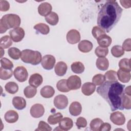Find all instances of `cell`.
<instances>
[{
    "instance_id": "cell-5",
    "label": "cell",
    "mask_w": 131,
    "mask_h": 131,
    "mask_svg": "<svg viewBox=\"0 0 131 131\" xmlns=\"http://www.w3.org/2000/svg\"><path fill=\"white\" fill-rule=\"evenodd\" d=\"M13 74L15 78L20 82L26 81L28 77L27 69L23 66L17 67L14 70Z\"/></svg>"
},
{
    "instance_id": "cell-4",
    "label": "cell",
    "mask_w": 131,
    "mask_h": 131,
    "mask_svg": "<svg viewBox=\"0 0 131 131\" xmlns=\"http://www.w3.org/2000/svg\"><path fill=\"white\" fill-rule=\"evenodd\" d=\"M20 58L26 63L32 65H37L41 61L42 57L41 53L37 51H33L30 49H25L21 51Z\"/></svg>"
},
{
    "instance_id": "cell-10",
    "label": "cell",
    "mask_w": 131,
    "mask_h": 131,
    "mask_svg": "<svg viewBox=\"0 0 131 131\" xmlns=\"http://www.w3.org/2000/svg\"><path fill=\"white\" fill-rule=\"evenodd\" d=\"M110 118L111 121L117 125H122L125 122V116L120 112L117 111L112 113L111 114Z\"/></svg>"
},
{
    "instance_id": "cell-9",
    "label": "cell",
    "mask_w": 131,
    "mask_h": 131,
    "mask_svg": "<svg viewBox=\"0 0 131 131\" xmlns=\"http://www.w3.org/2000/svg\"><path fill=\"white\" fill-rule=\"evenodd\" d=\"M54 106L59 110H63L68 105V99L67 96L63 95H58L54 99Z\"/></svg>"
},
{
    "instance_id": "cell-2",
    "label": "cell",
    "mask_w": 131,
    "mask_h": 131,
    "mask_svg": "<svg viewBox=\"0 0 131 131\" xmlns=\"http://www.w3.org/2000/svg\"><path fill=\"white\" fill-rule=\"evenodd\" d=\"M122 9L115 1H107L100 8L97 16V25L105 32H109L117 24Z\"/></svg>"
},
{
    "instance_id": "cell-51",
    "label": "cell",
    "mask_w": 131,
    "mask_h": 131,
    "mask_svg": "<svg viewBox=\"0 0 131 131\" xmlns=\"http://www.w3.org/2000/svg\"><path fill=\"white\" fill-rule=\"evenodd\" d=\"M124 93H125L128 96H130L131 95V92H130V85L127 86L125 90H124Z\"/></svg>"
},
{
    "instance_id": "cell-28",
    "label": "cell",
    "mask_w": 131,
    "mask_h": 131,
    "mask_svg": "<svg viewBox=\"0 0 131 131\" xmlns=\"http://www.w3.org/2000/svg\"><path fill=\"white\" fill-rule=\"evenodd\" d=\"M71 68L72 72L76 74H81L85 69L83 64L79 61L73 62L71 66Z\"/></svg>"
},
{
    "instance_id": "cell-34",
    "label": "cell",
    "mask_w": 131,
    "mask_h": 131,
    "mask_svg": "<svg viewBox=\"0 0 131 131\" xmlns=\"http://www.w3.org/2000/svg\"><path fill=\"white\" fill-rule=\"evenodd\" d=\"M103 123V121L98 118L93 119L90 124V129L93 131H99L101 125Z\"/></svg>"
},
{
    "instance_id": "cell-24",
    "label": "cell",
    "mask_w": 131,
    "mask_h": 131,
    "mask_svg": "<svg viewBox=\"0 0 131 131\" xmlns=\"http://www.w3.org/2000/svg\"><path fill=\"white\" fill-rule=\"evenodd\" d=\"M117 75L119 81L123 83H127L130 79V72H127L120 69L118 70Z\"/></svg>"
},
{
    "instance_id": "cell-45",
    "label": "cell",
    "mask_w": 131,
    "mask_h": 131,
    "mask_svg": "<svg viewBox=\"0 0 131 131\" xmlns=\"http://www.w3.org/2000/svg\"><path fill=\"white\" fill-rule=\"evenodd\" d=\"M123 107L126 110L131 108V99L129 96L124 95L123 100Z\"/></svg>"
},
{
    "instance_id": "cell-39",
    "label": "cell",
    "mask_w": 131,
    "mask_h": 131,
    "mask_svg": "<svg viewBox=\"0 0 131 131\" xmlns=\"http://www.w3.org/2000/svg\"><path fill=\"white\" fill-rule=\"evenodd\" d=\"M105 80L106 79L104 75L98 74L93 76L92 81L95 85H101L105 81Z\"/></svg>"
},
{
    "instance_id": "cell-14",
    "label": "cell",
    "mask_w": 131,
    "mask_h": 131,
    "mask_svg": "<svg viewBox=\"0 0 131 131\" xmlns=\"http://www.w3.org/2000/svg\"><path fill=\"white\" fill-rule=\"evenodd\" d=\"M43 81V78L41 75L38 73H34L32 74L29 80V83L30 85L35 88L40 86Z\"/></svg>"
},
{
    "instance_id": "cell-17",
    "label": "cell",
    "mask_w": 131,
    "mask_h": 131,
    "mask_svg": "<svg viewBox=\"0 0 131 131\" xmlns=\"http://www.w3.org/2000/svg\"><path fill=\"white\" fill-rule=\"evenodd\" d=\"M12 104L16 109L21 110L26 107V101L23 97L15 96L12 99Z\"/></svg>"
},
{
    "instance_id": "cell-40",
    "label": "cell",
    "mask_w": 131,
    "mask_h": 131,
    "mask_svg": "<svg viewBox=\"0 0 131 131\" xmlns=\"http://www.w3.org/2000/svg\"><path fill=\"white\" fill-rule=\"evenodd\" d=\"M108 53L107 48H102L100 46L97 47L95 51V54L99 57H104L106 56Z\"/></svg>"
},
{
    "instance_id": "cell-38",
    "label": "cell",
    "mask_w": 131,
    "mask_h": 131,
    "mask_svg": "<svg viewBox=\"0 0 131 131\" xmlns=\"http://www.w3.org/2000/svg\"><path fill=\"white\" fill-rule=\"evenodd\" d=\"M56 88L57 90L63 93L68 92L70 91V90L68 88L67 84V80L66 79H61L59 80L56 83Z\"/></svg>"
},
{
    "instance_id": "cell-46",
    "label": "cell",
    "mask_w": 131,
    "mask_h": 131,
    "mask_svg": "<svg viewBox=\"0 0 131 131\" xmlns=\"http://www.w3.org/2000/svg\"><path fill=\"white\" fill-rule=\"evenodd\" d=\"M76 125L79 129L81 128H84L87 125V121L84 117H80L77 119Z\"/></svg>"
},
{
    "instance_id": "cell-30",
    "label": "cell",
    "mask_w": 131,
    "mask_h": 131,
    "mask_svg": "<svg viewBox=\"0 0 131 131\" xmlns=\"http://www.w3.org/2000/svg\"><path fill=\"white\" fill-rule=\"evenodd\" d=\"M21 52L17 48L12 47L8 49V54L13 59L18 60L20 58Z\"/></svg>"
},
{
    "instance_id": "cell-23",
    "label": "cell",
    "mask_w": 131,
    "mask_h": 131,
    "mask_svg": "<svg viewBox=\"0 0 131 131\" xmlns=\"http://www.w3.org/2000/svg\"><path fill=\"white\" fill-rule=\"evenodd\" d=\"M40 93L41 96L45 98H50L53 96L55 94L54 88L50 85H46L40 90Z\"/></svg>"
},
{
    "instance_id": "cell-49",
    "label": "cell",
    "mask_w": 131,
    "mask_h": 131,
    "mask_svg": "<svg viewBox=\"0 0 131 131\" xmlns=\"http://www.w3.org/2000/svg\"><path fill=\"white\" fill-rule=\"evenodd\" d=\"M111 125L110 124L107 122H103L100 127L99 131H109L111 130Z\"/></svg>"
},
{
    "instance_id": "cell-31",
    "label": "cell",
    "mask_w": 131,
    "mask_h": 131,
    "mask_svg": "<svg viewBox=\"0 0 131 131\" xmlns=\"http://www.w3.org/2000/svg\"><path fill=\"white\" fill-rule=\"evenodd\" d=\"M12 41L11 38L8 35L3 36L0 39L1 47L3 49L9 48L12 45Z\"/></svg>"
},
{
    "instance_id": "cell-33",
    "label": "cell",
    "mask_w": 131,
    "mask_h": 131,
    "mask_svg": "<svg viewBox=\"0 0 131 131\" xmlns=\"http://www.w3.org/2000/svg\"><path fill=\"white\" fill-rule=\"evenodd\" d=\"M37 93L36 88L31 85L26 86L24 90V94L26 97L28 98H33L35 96Z\"/></svg>"
},
{
    "instance_id": "cell-27",
    "label": "cell",
    "mask_w": 131,
    "mask_h": 131,
    "mask_svg": "<svg viewBox=\"0 0 131 131\" xmlns=\"http://www.w3.org/2000/svg\"><path fill=\"white\" fill-rule=\"evenodd\" d=\"M34 29L38 32L43 34L47 35L50 32L49 27L44 23H38L34 26Z\"/></svg>"
},
{
    "instance_id": "cell-44",
    "label": "cell",
    "mask_w": 131,
    "mask_h": 131,
    "mask_svg": "<svg viewBox=\"0 0 131 131\" xmlns=\"http://www.w3.org/2000/svg\"><path fill=\"white\" fill-rule=\"evenodd\" d=\"M92 33L94 37L97 39L101 35L105 34V32L99 27L95 26L92 29Z\"/></svg>"
},
{
    "instance_id": "cell-13",
    "label": "cell",
    "mask_w": 131,
    "mask_h": 131,
    "mask_svg": "<svg viewBox=\"0 0 131 131\" xmlns=\"http://www.w3.org/2000/svg\"><path fill=\"white\" fill-rule=\"evenodd\" d=\"M58 123V127L60 128V130H69L71 129L73 126V120L69 117L62 118Z\"/></svg>"
},
{
    "instance_id": "cell-7",
    "label": "cell",
    "mask_w": 131,
    "mask_h": 131,
    "mask_svg": "<svg viewBox=\"0 0 131 131\" xmlns=\"http://www.w3.org/2000/svg\"><path fill=\"white\" fill-rule=\"evenodd\" d=\"M9 34L12 40L15 42L20 41L24 37L25 33L24 29L21 27L14 28L9 31Z\"/></svg>"
},
{
    "instance_id": "cell-48",
    "label": "cell",
    "mask_w": 131,
    "mask_h": 131,
    "mask_svg": "<svg viewBox=\"0 0 131 131\" xmlns=\"http://www.w3.org/2000/svg\"><path fill=\"white\" fill-rule=\"evenodd\" d=\"M10 8V4L7 1H0V11H7L9 10Z\"/></svg>"
},
{
    "instance_id": "cell-11",
    "label": "cell",
    "mask_w": 131,
    "mask_h": 131,
    "mask_svg": "<svg viewBox=\"0 0 131 131\" xmlns=\"http://www.w3.org/2000/svg\"><path fill=\"white\" fill-rule=\"evenodd\" d=\"M67 40L70 44H76L80 40V34L79 31L75 29H72L67 34Z\"/></svg>"
},
{
    "instance_id": "cell-37",
    "label": "cell",
    "mask_w": 131,
    "mask_h": 131,
    "mask_svg": "<svg viewBox=\"0 0 131 131\" xmlns=\"http://www.w3.org/2000/svg\"><path fill=\"white\" fill-rule=\"evenodd\" d=\"M13 75V71L11 69H5L0 68V78L2 80H7L10 78Z\"/></svg>"
},
{
    "instance_id": "cell-50",
    "label": "cell",
    "mask_w": 131,
    "mask_h": 131,
    "mask_svg": "<svg viewBox=\"0 0 131 131\" xmlns=\"http://www.w3.org/2000/svg\"><path fill=\"white\" fill-rule=\"evenodd\" d=\"M121 5L125 8H129L131 6V1H120Z\"/></svg>"
},
{
    "instance_id": "cell-41",
    "label": "cell",
    "mask_w": 131,
    "mask_h": 131,
    "mask_svg": "<svg viewBox=\"0 0 131 131\" xmlns=\"http://www.w3.org/2000/svg\"><path fill=\"white\" fill-rule=\"evenodd\" d=\"M1 67L5 69H12L13 67L12 62L6 58H2L1 59Z\"/></svg>"
},
{
    "instance_id": "cell-6",
    "label": "cell",
    "mask_w": 131,
    "mask_h": 131,
    "mask_svg": "<svg viewBox=\"0 0 131 131\" xmlns=\"http://www.w3.org/2000/svg\"><path fill=\"white\" fill-rule=\"evenodd\" d=\"M67 84L70 90L79 89L81 86L80 78L77 75H72L67 80Z\"/></svg>"
},
{
    "instance_id": "cell-47",
    "label": "cell",
    "mask_w": 131,
    "mask_h": 131,
    "mask_svg": "<svg viewBox=\"0 0 131 131\" xmlns=\"http://www.w3.org/2000/svg\"><path fill=\"white\" fill-rule=\"evenodd\" d=\"M122 48L123 50L127 52L131 51V39L127 38L125 39L122 43Z\"/></svg>"
},
{
    "instance_id": "cell-25",
    "label": "cell",
    "mask_w": 131,
    "mask_h": 131,
    "mask_svg": "<svg viewBox=\"0 0 131 131\" xmlns=\"http://www.w3.org/2000/svg\"><path fill=\"white\" fill-rule=\"evenodd\" d=\"M97 68L101 71L106 70L109 66L108 60L105 57H98L96 62Z\"/></svg>"
},
{
    "instance_id": "cell-22",
    "label": "cell",
    "mask_w": 131,
    "mask_h": 131,
    "mask_svg": "<svg viewBox=\"0 0 131 131\" xmlns=\"http://www.w3.org/2000/svg\"><path fill=\"white\" fill-rule=\"evenodd\" d=\"M5 120L9 123H13L16 122L18 119V113L13 110H9L5 114Z\"/></svg>"
},
{
    "instance_id": "cell-43",
    "label": "cell",
    "mask_w": 131,
    "mask_h": 131,
    "mask_svg": "<svg viewBox=\"0 0 131 131\" xmlns=\"http://www.w3.org/2000/svg\"><path fill=\"white\" fill-rule=\"evenodd\" d=\"M36 130L51 131L52 130V128L46 122L43 121H40L38 125V128L36 129Z\"/></svg>"
},
{
    "instance_id": "cell-18",
    "label": "cell",
    "mask_w": 131,
    "mask_h": 131,
    "mask_svg": "<svg viewBox=\"0 0 131 131\" xmlns=\"http://www.w3.org/2000/svg\"><path fill=\"white\" fill-rule=\"evenodd\" d=\"M96 85L92 82L84 83L81 88L82 93L85 96L91 95L95 91Z\"/></svg>"
},
{
    "instance_id": "cell-32",
    "label": "cell",
    "mask_w": 131,
    "mask_h": 131,
    "mask_svg": "<svg viewBox=\"0 0 131 131\" xmlns=\"http://www.w3.org/2000/svg\"><path fill=\"white\" fill-rule=\"evenodd\" d=\"M62 118L63 116L60 113H57L49 116L48 122L51 125H55L58 123Z\"/></svg>"
},
{
    "instance_id": "cell-21",
    "label": "cell",
    "mask_w": 131,
    "mask_h": 131,
    "mask_svg": "<svg viewBox=\"0 0 131 131\" xmlns=\"http://www.w3.org/2000/svg\"><path fill=\"white\" fill-rule=\"evenodd\" d=\"M97 43L102 48H107L112 43V38L108 35L104 34L97 39Z\"/></svg>"
},
{
    "instance_id": "cell-8",
    "label": "cell",
    "mask_w": 131,
    "mask_h": 131,
    "mask_svg": "<svg viewBox=\"0 0 131 131\" xmlns=\"http://www.w3.org/2000/svg\"><path fill=\"white\" fill-rule=\"evenodd\" d=\"M55 62V58L53 55H46L42 58L41 64L44 69L50 70L53 68Z\"/></svg>"
},
{
    "instance_id": "cell-36",
    "label": "cell",
    "mask_w": 131,
    "mask_h": 131,
    "mask_svg": "<svg viewBox=\"0 0 131 131\" xmlns=\"http://www.w3.org/2000/svg\"><path fill=\"white\" fill-rule=\"evenodd\" d=\"M111 53L115 57H120L124 54V51L122 47L119 45L113 46L111 49Z\"/></svg>"
},
{
    "instance_id": "cell-35",
    "label": "cell",
    "mask_w": 131,
    "mask_h": 131,
    "mask_svg": "<svg viewBox=\"0 0 131 131\" xmlns=\"http://www.w3.org/2000/svg\"><path fill=\"white\" fill-rule=\"evenodd\" d=\"M130 61V59L128 58H123L121 59L118 64L120 69L127 72H130L131 68Z\"/></svg>"
},
{
    "instance_id": "cell-26",
    "label": "cell",
    "mask_w": 131,
    "mask_h": 131,
    "mask_svg": "<svg viewBox=\"0 0 131 131\" xmlns=\"http://www.w3.org/2000/svg\"><path fill=\"white\" fill-rule=\"evenodd\" d=\"M46 21L52 26H55L57 24L59 20L58 15L54 12H50L48 15L45 16Z\"/></svg>"
},
{
    "instance_id": "cell-3",
    "label": "cell",
    "mask_w": 131,
    "mask_h": 131,
    "mask_svg": "<svg viewBox=\"0 0 131 131\" xmlns=\"http://www.w3.org/2000/svg\"><path fill=\"white\" fill-rule=\"evenodd\" d=\"M21 23L20 17L15 14H7L4 15L0 20V32L3 34L11 28H16Z\"/></svg>"
},
{
    "instance_id": "cell-19",
    "label": "cell",
    "mask_w": 131,
    "mask_h": 131,
    "mask_svg": "<svg viewBox=\"0 0 131 131\" xmlns=\"http://www.w3.org/2000/svg\"><path fill=\"white\" fill-rule=\"evenodd\" d=\"M78 47L80 52L88 53L91 51L93 49V44L88 40H82L79 43Z\"/></svg>"
},
{
    "instance_id": "cell-1",
    "label": "cell",
    "mask_w": 131,
    "mask_h": 131,
    "mask_svg": "<svg viewBox=\"0 0 131 131\" xmlns=\"http://www.w3.org/2000/svg\"><path fill=\"white\" fill-rule=\"evenodd\" d=\"M124 87V85L118 81L107 80L98 86L96 91L97 93L107 101L112 111L123 110Z\"/></svg>"
},
{
    "instance_id": "cell-42",
    "label": "cell",
    "mask_w": 131,
    "mask_h": 131,
    "mask_svg": "<svg viewBox=\"0 0 131 131\" xmlns=\"http://www.w3.org/2000/svg\"><path fill=\"white\" fill-rule=\"evenodd\" d=\"M105 79L109 81H117V72L113 70H110L105 73Z\"/></svg>"
},
{
    "instance_id": "cell-20",
    "label": "cell",
    "mask_w": 131,
    "mask_h": 131,
    "mask_svg": "<svg viewBox=\"0 0 131 131\" xmlns=\"http://www.w3.org/2000/svg\"><path fill=\"white\" fill-rule=\"evenodd\" d=\"M68 67L67 64L63 61L58 62L55 66V72L59 76L64 75L67 72Z\"/></svg>"
},
{
    "instance_id": "cell-29",
    "label": "cell",
    "mask_w": 131,
    "mask_h": 131,
    "mask_svg": "<svg viewBox=\"0 0 131 131\" xmlns=\"http://www.w3.org/2000/svg\"><path fill=\"white\" fill-rule=\"evenodd\" d=\"M5 89L8 93L14 94L18 92V86L16 83L13 81H10L6 84Z\"/></svg>"
},
{
    "instance_id": "cell-16",
    "label": "cell",
    "mask_w": 131,
    "mask_h": 131,
    "mask_svg": "<svg viewBox=\"0 0 131 131\" xmlns=\"http://www.w3.org/2000/svg\"><path fill=\"white\" fill-rule=\"evenodd\" d=\"M69 110V112L72 116H77L81 113L82 106L79 102L74 101L70 104Z\"/></svg>"
},
{
    "instance_id": "cell-12",
    "label": "cell",
    "mask_w": 131,
    "mask_h": 131,
    "mask_svg": "<svg viewBox=\"0 0 131 131\" xmlns=\"http://www.w3.org/2000/svg\"><path fill=\"white\" fill-rule=\"evenodd\" d=\"M44 113V107L41 104H35L33 105L30 108V115L33 118H40L43 116Z\"/></svg>"
},
{
    "instance_id": "cell-15",
    "label": "cell",
    "mask_w": 131,
    "mask_h": 131,
    "mask_svg": "<svg viewBox=\"0 0 131 131\" xmlns=\"http://www.w3.org/2000/svg\"><path fill=\"white\" fill-rule=\"evenodd\" d=\"M52 9V6L47 2H44L40 4L38 7V13L43 16H46L50 12Z\"/></svg>"
}]
</instances>
